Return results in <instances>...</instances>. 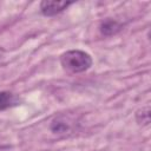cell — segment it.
Listing matches in <instances>:
<instances>
[{
    "label": "cell",
    "instance_id": "6da1fadb",
    "mask_svg": "<svg viewBox=\"0 0 151 151\" xmlns=\"http://www.w3.org/2000/svg\"><path fill=\"white\" fill-rule=\"evenodd\" d=\"M61 66L71 73H80L87 71L92 65L91 55L81 50H70L60 57Z\"/></svg>",
    "mask_w": 151,
    "mask_h": 151
},
{
    "label": "cell",
    "instance_id": "7a4b0ae2",
    "mask_svg": "<svg viewBox=\"0 0 151 151\" xmlns=\"http://www.w3.org/2000/svg\"><path fill=\"white\" fill-rule=\"evenodd\" d=\"M77 125H78V122L73 116L61 113V114H58L55 118H53V120L51 122L50 129L54 134L65 137L73 133V131L77 129Z\"/></svg>",
    "mask_w": 151,
    "mask_h": 151
},
{
    "label": "cell",
    "instance_id": "3957f363",
    "mask_svg": "<svg viewBox=\"0 0 151 151\" xmlns=\"http://www.w3.org/2000/svg\"><path fill=\"white\" fill-rule=\"evenodd\" d=\"M72 1H57V0H44L40 2V11L45 17H52L65 11Z\"/></svg>",
    "mask_w": 151,
    "mask_h": 151
},
{
    "label": "cell",
    "instance_id": "277c9868",
    "mask_svg": "<svg viewBox=\"0 0 151 151\" xmlns=\"http://www.w3.org/2000/svg\"><path fill=\"white\" fill-rule=\"evenodd\" d=\"M123 28V25L120 22H118L117 20L113 19H105L104 21H101L100 26H99V31L105 37H111L117 34L120 29Z\"/></svg>",
    "mask_w": 151,
    "mask_h": 151
},
{
    "label": "cell",
    "instance_id": "5b68a950",
    "mask_svg": "<svg viewBox=\"0 0 151 151\" xmlns=\"http://www.w3.org/2000/svg\"><path fill=\"white\" fill-rule=\"evenodd\" d=\"M20 99L17 94L8 92V91H1L0 92V110H6L13 106L19 105Z\"/></svg>",
    "mask_w": 151,
    "mask_h": 151
},
{
    "label": "cell",
    "instance_id": "8992f818",
    "mask_svg": "<svg viewBox=\"0 0 151 151\" xmlns=\"http://www.w3.org/2000/svg\"><path fill=\"white\" fill-rule=\"evenodd\" d=\"M136 120L139 125H149L150 124V107L145 106L137 111L136 113Z\"/></svg>",
    "mask_w": 151,
    "mask_h": 151
}]
</instances>
